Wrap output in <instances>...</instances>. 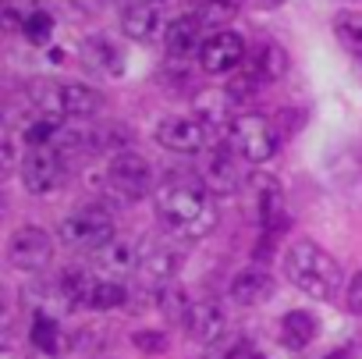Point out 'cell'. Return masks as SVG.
Masks as SVG:
<instances>
[{"instance_id":"17","label":"cell","mask_w":362,"mask_h":359,"mask_svg":"<svg viewBox=\"0 0 362 359\" xmlns=\"http://www.w3.org/2000/svg\"><path fill=\"white\" fill-rule=\"evenodd\" d=\"M270 295H274V278L263 267H245L231 281V299L238 306H263Z\"/></svg>"},{"instance_id":"29","label":"cell","mask_w":362,"mask_h":359,"mask_svg":"<svg viewBox=\"0 0 362 359\" xmlns=\"http://www.w3.org/2000/svg\"><path fill=\"white\" fill-rule=\"evenodd\" d=\"M36 11H40L36 0H4V22H8L11 29H18V33H22V25H25Z\"/></svg>"},{"instance_id":"27","label":"cell","mask_w":362,"mask_h":359,"mask_svg":"<svg viewBox=\"0 0 362 359\" xmlns=\"http://www.w3.org/2000/svg\"><path fill=\"white\" fill-rule=\"evenodd\" d=\"M124 302H128V288L114 278H107V281L100 278L96 295H93V309H114V306H124Z\"/></svg>"},{"instance_id":"18","label":"cell","mask_w":362,"mask_h":359,"mask_svg":"<svg viewBox=\"0 0 362 359\" xmlns=\"http://www.w3.org/2000/svg\"><path fill=\"white\" fill-rule=\"evenodd\" d=\"M96 285H100V278L89 274L86 267H68V270L61 274V281H57V292L64 295L68 306H89V309H93Z\"/></svg>"},{"instance_id":"3","label":"cell","mask_w":362,"mask_h":359,"mask_svg":"<svg viewBox=\"0 0 362 359\" xmlns=\"http://www.w3.org/2000/svg\"><path fill=\"white\" fill-rule=\"evenodd\" d=\"M29 100L47 118H78V121L93 118L103 107V96L96 89H89L86 82H54V79L33 82Z\"/></svg>"},{"instance_id":"23","label":"cell","mask_w":362,"mask_h":359,"mask_svg":"<svg viewBox=\"0 0 362 359\" xmlns=\"http://www.w3.org/2000/svg\"><path fill=\"white\" fill-rule=\"evenodd\" d=\"M252 68H256V75H259L263 82H277V79L288 72V54H284L277 43H263V47L256 50V57H252Z\"/></svg>"},{"instance_id":"6","label":"cell","mask_w":362,"mask_h":359,"mask_svg":"<svg viewBox=\"0 0 362 359\" xmlns=\"http://www.w3.org/2000/svg\"><path fill=\"white\" fill-rule=\"evenodd\" d=\"M64 174H68V156L57 146H33L25 149L22 160V186L33 196H50L64 186Z\"/></svg>"},{"instance_id":"2","label":"cell","mask_w":362,"mask_h":359,"mask_svg":"<svg viewBox=\"0 0 362 359\" xmlns=\"http://www.w3.org/2000/svg\"><path fill=\"white\" fill-rule=\"evenodd\" d=\"M284 278L298 292H305V295H313L320 302H330L337 295V288H341V263L320 242L295 239L284 249Z\"/></svg>"},{"instance_id":"19","label":"cell","mask_w":362,"mask_h":359,"mask_svg":"<svg viewBox=\"0 0 362 359\" xmlns=\"http://www.w3.org/2000/svg\"><path fill=\"white\" fill-rule=\"evenodd\" d=\"M96 260H100V267L110 270V274H128V270H139L142 253L135 249V242H128V239L117 235L114 242H107V246L96 253Z\"/></svg>"},{"instance_id":"32","label":"cell","mask_w":362,"mask_h":359,"mask_svg":"<svg viewBox=\"0 0 362 359\" xmlns=\"http://www.w3.org/2000/svg\"><path fill=\"white\" fill-rule=\"evenodd\" d=\"M348 309H351L355 317H362V270L348 281Z\"/></svg>"},{"instance_id":"10","label":"cell","mask_w":362,"mask_h":359,"mask_svg":"<svg viewBox=\"0 0 362 359\" xmlns=\"http://www.w3.org/2000/svg\"><path fill=\"white\" fill-rule=\"evenodd\" d=\"M156 142H160L167 153H181V156L203 153V149H206V125L196 121V118H185V114L163 118V121L156 125Z\"/></svg>"},{"instance_id":"30","label":"cell","mask_w":362,"mask_h":359,"mask_svg":"<svg viewBox=\"0 0 362 359\" xmlns=\"http://www.w3.org/2000/svg\"><path fill=\"white\" fill-rule=\"evenodd\" d=\"M22 36H25L29 43H47V40L54 36V18L40 8V11H36V15L22 25Z\"/></svg>"},{"instance_id":"9","label":"cell","mask_w":362,"mask_h":359,"mask_svg":"<svg viewBox=\"0 0 362 359\" xmlns=\"http://www.w3.org/2000/svg\"><path fill=\"white\" fill-rule=\"evenodd\" d=\"M242 64H245V40L235 29L210 33V40L203 43V54H199V68L206 75H228V72H238Z\"/></svg>"},{"instance_id":"31","label":"cell","mask_w":362,"mask_h":359,"mask_svg":"<svg viewBox=\"0 0 362 359\" xmlns=\"http://www.w3.org/2000/svg\"><path fill=\"white\" fill-rule=\"evenodd\" d=\"M199 4V18L203 22H214V18H224L238 8V0H196Z\"/></svg>"},{"instance_id":"7","label":"cell","mask_w":362,"mask_h":359,"mask_svg":"<svg viewBox=\"0 0 362 359\" xmlns=\"http://www.w3.org/2000/svg\"><path fill=\"white\" fill-rule=\"evenodd\" d=\"M107 186L121 200H142L153 193V164L135 149H121L107 164Z\"/></svg>"},{"instance_id":"21","label":"cell","mask_w":362,"mask_h":359,"mask_svg":"<svg viewBox=\"0 0 362 359\" xmlns=\"http://www.w3.org/2000/svg\"><path fill=\"white\" fill-rule=\"evenodd\" d=\"M29 341H33L40 352H47V355H54V352L64 348V334H61V327H57V320H54L50 313H36V317H33V324H29Z\"/></svg>"},{"instance_id":"33","label":"cell","mask_w":362,"mask_h":359,"mask_svg":"<svg viewBox=\"0 0 362 359\" xmlns=\"http://www.w3.org/2000/svg\"><path fill=\"white\" fill-rule=\"evenodd\" d=\"M135 345H139V348H146V352H160V348H163V334L142 331V334H135Z\"/></svg>"},{"instance_id":"36","label":"cell","mask_w":362,"mask_h":359,"mask_svg":"<svg viewBox=\"0 0 362 359\" xmlns=\"http://www.w3.org/2000/svg\"><path fill=\"white\" fill-rule=\"evenodd\" d=\"M330 359H344V355H341V352H334V355H330Z\"/></svg>"},{"instance_id":"11","label":"cell","mask_w":362,"mask_h":359,"mask_svg":"<svg viewBox=\"0 0 362 359\" xmlns=\"http://www.w3.org/2000/svg\"><path fill=\"white\" fill-rule=\"evenodd\" d=\"M185 327H189V338L196 341V345H203V348H217L224 338H228V309H224V302H217V299H203V302H196L192 306V317L185 320Z\"/></svg>"},{"instance_id":"12","label":"cell","mask_w":362,"mask_h":359,"mask_svg":"<svg viewBox=\"0 0 362 359\" xmlns=\"http://www.w3.org/2000/svg\"><path fill=\"white\" fill-rule=\"evenodd\" d=\"M203 29H206V22L199 18V15H181V18H174L170 25H167V33H163V47H167V57L170 61H199V54H203V43L210 40V36H203Z\"/></svg>"},{"instance_id":"22","label":"cell","mask_w":362,"mask_h":359,"mask_svg":"<svg viewBox=\"0 0 362 359\" xmlns=\"http://www.w3.org/2000/svg\"><path fill=\"white\" fill-rule=\"evenodd\" d=\"M334 36H337V43L362 64V15L341 11V15L334 18Z\"/></svg>"},{"instance_id":"13","label":"cell","mask_w":362,"mask_h":359,"mask_svg":"<svg viewBox=\"0 0 362 359\" xmlns=\"http://www.w3.org/2000/svg\"><path fill=\"white\" fill-rule=\"evenodd\" d=\"M181 249H170V246H156L149 253H142V263H139V281L149 288V292H163L174 285L177 270H181Z\"/></svg>"},{"instance_id":"20","label":"cell","mask_w":362,"mask_h":359,"mask_svg":"<svg viewBox=\"0 0 362 359\" xmlns=\"http://www.w3.org/2000/svg\"><path fill=\"white\" fill-rule=\"evenodd\" d=\"M316 331H320V324H316V317L305 313V309H291V313L281 320V341H284L291 352H302V348L316 338Z\"/></svg>"},{"instance_id":"8","label":"cell","mask_w":362,"mask_h":359,"mask_svg":"<svg viewBox=\"0 0 362 359\" xmlns=\"http://www.w3.org/2000/svg\"><path fill=\"white\" fill-rule=\"evenodd\" d=\"M8 260L22 274H40L54 260V239H50V232H43L36 224L18 228L11 235V242H8Z\"/></svg>"},{"instance_id":"34","label":"cell","mask_w":362,"mask_h":359,"mask_svg":"<svg viewBox=\"0 0 362 359\" xmlns=\"http://www.w3.org/2000/svg\"><path fill=\"white\" fill-rule=\"evenodd\" d=\"M71 4L78 8V11H89V15H96V11H107L114 0H71Z\"/></svg>"},{"instance_id":"1","label":"cell","mask_w":362,"mask_h":359,"mask_svg":"<svg viewBox=\"0 0 362 359\" xmlns=\"http://www.w3.org/2000/svg\"><path fill=\"white\" fill-rule=\"evenodd\" d=\"M156 217L167 232L181 239H203L217 228V203L214 193L203 186V178H192L185 171L170 174L153 196Z\"/></svg>"},{"instance_id":"28","label":"cell","mask_w":362,"mask_h":359,"mask_svg":"<svg viewBox=\"0 0 362 359\" xmlns=\"http://www.w3.org/2000/svg\"><path fill=\"white\" fill-rule=\"evenodd\" d=\"M160 306H163L170 317H177V320H189L196 302H189V295H185V288H181V285H170V288L160 292Z\"/></svg>"},{"instance_id":"5","label":"cell","mask_w":362,"mask_h":359,"mask_svg":"<svg viewBox=\"0 0 362 359\" xmlns=\"http://www.w3.org/2000/svg\"><path fill=\"white\" fill-rule=\"evenodd\" d=\"M281 146V132L263 114H238L231 121V149L249 164H267Z\"/></svg>"},{"instance_id":"16","label":"cell","mask_w":362,"mask_h":359,"mask_svg":"<svg viewBox=\"0 0 362 359\" xmlns=\"http://www.w3.org/2000/svg\"><path fill=\"white\" fill-rule=\"evenodd\" d=\"M121 33H124L128 40H139V43H149V40H156L160 33H167L163 8L124 4V8H121Z\"/></svg>"},{"instance_id":"35","label":"cell","mask_w":362,"mask_h":359,"mask_svg":"<svg viewBox=\"0 0 362 359\" xmlns=\"http://www.w3.org/2000/svg\"><path fill=\"white\" fill-rule=\"evenodd\" d=\"M124 4H146V8H163L167 0H124Z\"/></svg>"},{"instance_id":"15","label":"cell","mask_w":362,"mask_h":359,"mask_svg":"<svg viewBox=\"0 0 362 359\" xmlns=\"http://www.w3.org/2000/svg\"><path fill=\"white\" fill-rule=\"evenodd\" d=\"M82 64L103 79H117L124 72V50L110 36H89L82 43Z\"/></svg>"},{"instance_id":"14","label":"cell","mask_w":362,"mask_h":359,"mask_svg":"<svg viewBox=\"0 0 362 359\" xmlns=\"http://www.w3.org/2000/svg\"><path fill=\"white\" fill-rule=\"evenodd\" d=\"M203 186H206L214 196H231V193H238L242 171H238V160H235V149H231V146H221V149H214V153L206 156Z\"/></svg>"},{"instance_id":"24","label":"cell","mask_w":362,"mask_h":359,"mask_svg":"<svg viewBox=\"0 0 362 359\" xmlns=\"http://www.w3.org/2000/svg\"><path fill=\"white\" fill-rule=\"evenodd\" d=\"M231 96L221 89V93H199V100H196V110H199V121L210 128H221V125H228V114H231Z\"/></svg>"},{"instance_id":"26","label":"cell","mask_w":362,"mask_h":359,"mask_svg":"<svg viewBox=\"0 0 362 359\" xmlns=\"http://www.w3.org/2000/svg\"><path fill=\"white\" fill-rule=\"evenodd\" d=\"M259 86H263V79L256 75V68L249 64V68H238L235 75H231V82H228V96H231V103H245L249 96H256L259 93Z\"/></svg>"},{"instance_id":"25","label":"cell","mask_w":362,"mask_h":359,"mask_svg":"<svg viewBox=\"0 0 362 359\" xmlns=\"http://www.w3.org/2000/svg\"><path fill=\"white\" fill-rule=\"evenodd\" d=\"M61 128H64V121L61 118H36V121H29L25 125V146L33 149V146H57V139H61Z\"/></svg>"},{"instance_id":"4","label":"cell","mask_w":362,"mask_h":359,"mask_svg":"<svg viewBox=\"0 0 362 359\" xmlns=\"http://www.w3.org/2000/svg\"><path fill=\"white\" fill-rule=\"evenodd\" d=\"M57 239H61L68 249H75V253H100L107 242L117 239V228H114V221H110L103 210L89 207V210L68 214V217L61 221V228H57Z\"/></svg>"}]
</instances>
